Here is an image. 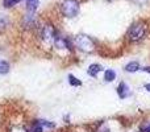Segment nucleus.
<instances>
[{"instance_id": "f257e3e1", "label": "nucleus", "mask_w": 150, "mask_h": 132, "mask_svg": "<svg viewBox=\"0 0 150 132\" xmlns=\"http://www.w3.org/2000/svg\"><path fill=\"white\" fill-rule=\"evenodd\" d=\"M146 32H148V25L145 23H136L130 26L129 32H128V37L130 41L137 42L141 41L146 36Z\"/></svg>"}, {"instance_id": "f03ea898", "label": "nucleus", "mask_w": 150, "mask_h": 132, "mask_svg": "<svg viewBox=\"0 0 150 132\" xmlns=\"http://www.w3.org/2000/svg\"><path fill=\"white\" fill-rule=\"evenodd\" d=\"M61 11H62V15L65 17L73 19L75 16H78V13H79V3L76 0H65L62 3Z\"/></svg>"}, {"instance_id": "7ed1b4c3", "label": "nucleus", "mask_w": 150, "mask_h": 132, "mask_svg": "<svg viewBox=\"0 0 150 132\" xmlns=\"http://www.w3.org/2000/svg\"><path fill=\"white\" fill-rule=\"evenodd\" d=\"M75 45H76L78 49H80L82 52H86V53H90V52L95 50V44H93V41L88 36H86V34H79V36H76V39H75Z\"/></svg>"}, {"instance_id": "20e7f679", "label": "nucleus", "mask_w": 150, "mask_h": 132, "mask_svg": "<svg viewBox=\"0 0 150 132\" xmlns=\"http://www.w3.org/2000/svg\"><path fill=\"white\" fill-rule=\"evenodd\" d=\"M117 94H119V96L121 99H125V98H128V96L130 95V88L128 87L127 83L121 82L119 85V87H117Z\"/></svg>"}, {"instance_id": "39448f33", "label": "nucleus", "mask_w": 150, "mask_h": 132, "mask_svg": "<svg viewBox=\"0 0 150 132\" xmlns=\"http://www.w3.org/2000/svg\"><path fill=\"white\" fill-rule=\"evenodd\" d=\"M42 37H44V40H49L52 37H54V28H53V25L47 24V25L44 26V29H42Z\"/></svg>"}, {"instance_id": "423d86ee", "label": "nucleus", "mask_w": 150, "mask_h": 132, "mask_svg": "<svg viewBox=\"0 0 150 132\" xmlns=\"http://www.w3.org/2000/svg\"><path fill=\"white\" fill-rule=\"evenodd\" d=\"M55 46L59 48V49H66V48L69 49V46H70V42H69L67 39H62V37L57 36V37H55Z\"/></svg>"}, {"instance_id": "0eeeda50", "label": "nucleus", "mask_w": 150, "mask_h": 132, "mask_svg": "<svg viewBox=\"0 0 150 132\" xmlns=\"http://www.w3.org/2000/svg\"><path fill=\"white\" fill-rule=\"evenodd\" d=\"M100 71H101V66L98 65V64H92V65H90L88 66V70H87V73L91 75V77H96L98 73H100Z\"/></svg>"}, {"instance_id": "6e6552de", "label": "nucleus", "mask_w": 150, "mask_h": 132, "mask_svg": "<svg viewBox=\"0 0 150 132\" xmlns=\"http://www.w3.org/2000/svg\"><path fill=\"white\" fill-rule=\"evenodd\" d=\"M140 69H141L140 64H138L137 61L129 62L127 66H125V71H128V73H134V71H137V70H140Z\"/></svg>"}, {"instance_id": "1a4fd4ad", "label": "nucleus", "mask_w": 150, "mask_h": 132, "mask_svg": "<svg viewBox=\"0 0 150 132\" xmlns=\"http://www.w3.org/2000/svg\"><path fill=\"white\" fill-rule=\"evenodd\" d=\"M8 25H9V17H8L7 15H3V13H0V31L5 29Z\"/></svg>"}, {"instance_id": "9d476101", "label": "nucleus", "mask_w": 150, "mask_h": 132, "mask_svg": "<svg viewBox=\"0 0 150 132\" xmlns=\"http://www.w3.org/2000/svg\"><path fill=\"white\" fill-rule=\"evenodd\" d=\"M115 78H116V73H115L113 70H107V71L104 73V79H105L107 82H112V81H115Z\"/></svg>"}, {"instance_id": "9b49d317", "label": "nucleus", "mask_w": 150, "mask_h": 132, "mask_svg": "<svg viewBox=\"0 0 150 132\" xmlns=\"http://www.w3.org/2000/svg\"><path fill=\"white\" fill-rule=\"evenodd\" d=\"M9 71V64L4 60H0V74H7Z\"/></svg>"}, {"instance_id": "f8f14e48", "label": "nucleus", "mask_w": 150, "mask_h": 132, "mask_svg": "<svg viewBox=\"0 0 150 132\" xmlns=\"http://www.w3.org/2000/svg\"><path fill=\"white\" fill-rule=\"evenodd\" d=\"M25 1H26V4H28L29 11H34L38 7V0H25Z\"/></svg>"}, {"instance_id": "ddd939ff", "label": "nucleus", "mask_w": 150, "mask_h": 132, "mask_svg": "<svg viewBox=\"0 0 150 132\" xmlns=\"http://www.w3.org/2000/svg\"><path fill=\"white\" fill-rule=\"evenodd\" d=\"M20 0H3V7L4 8H12L13 5H16Z\"/></svg>"}, {"instance_id": "4468645a", "label": "nucleus", "mask_w": 150, "mask_h": 132, "mask_svg": "<svg viewBox=\"0 0 150 132\" xmlns=\"http://www.w3.org/2000/svg\"><path fill=\"white\" fill-rule=\"evenodd\" d=\"M69 83H70L71 86H80V85H82V82H80L79 79H76L73 74L69 75Z\"/></svg>"}, {"instance_id": "2eb2a0df", "label": "nucleus", "mask_w": 150, "mask_h": 132, "mask_svg": "<svg viewBox=\"0 0 150 132\" xmlns=\"http://www.w3.org/2000/svg\"><path fill=\"white\" fill-rule=\"evenodd\" d=\"M29 132H42V126L40 124V122H37L36 124L30 128V131H29Z\"/></svg>"}, {"instance_id": "dca6fc26", "label": "nucleus", "mask_w": 150, "mask_h": 132, "mask_svg": "<svg viewBox=\"0 0 150 132\" xmlns=\"http://www.w3.org/2000/svg\"><path fill=\"white\" fill-rule=\"evenodd\" d=\"M134 3H137V4H144V3H146L148 0H133Z\"/></svg>"}, {"instance_id": "f3484780", "label": "nucleus", "mask_w": 150, "mask_h": 132, "mask_svg": "<svg viewBox=\"0 0 150 132\" xmlns=\"http://www.w3.org/2000/svg\"><path fill=\"white\" fill-rule=\"evenodd\" d=\"M142 132H150V124H149V126H146V127L142 130Z\"/></svg>"}, {"instance_id": "a211bd4d", "label": "nucleus", "mask_w": 150, "mask_h": 132, "mask_svg": "<svg viewBox=\"0 0 150 132\" xmlns=\"http://www.w3.org/2000/svg\"><path fill=\"white\" fill-rule=\"evenodd\" d=\"M142 70H144V71H146V73H150V66H146V67H142Z\"/></svg>"}, {"instance_id": "6ab92c4d", "label": "nucleus", "mask_w": 150, "mask_h": 132, "mask_svg": "<svg viewBox=\"0 0 150 132\" xmlns=\"http://www.w3.org/2000/svg\"><path fill=\"white\" fill-rule=\"evenodd\" d=\"M145 90H148L150 93V83H148V85H145Z\"/></svg>"}, {"instance_id": "aec40b11", "label": "nucleus", "mask_w": 150, "mask_h": 132, "mask_svg": "<svg viewBox=\"0 0 150 132\" xmlns=\"http://www.w3.org/2000/svg\"><path fill=\"white\" fill-rule=\"evenodd\" d=\"M108 1H111V0H108Z\"/></svg>"}]
</instances>
